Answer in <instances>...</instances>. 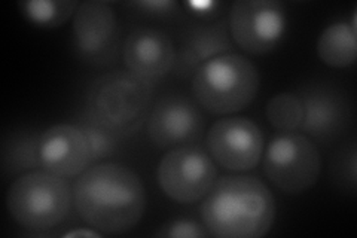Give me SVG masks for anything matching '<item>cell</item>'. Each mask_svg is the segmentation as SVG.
<instances>
[{
  "instance_id": "cell-19",
  "label": "cell",
  "mask_w": 357,
  "mask_h": 238,
  "mask_svg": "<svg viewBox=\"0 0 357 238\" xmlns=\"http://www.w3.org/2000/svg\"><path fill=\"white\" fill-rule=\"evenodd\" d=\"M265 113L274 128L290 133L301 128L304 119V106L299 96L280 93L268 100Z\"/></svg>"
},
{
  "instance_id": "cell-9",
  "label": "cell",
  "mask_w": 357,
  "mask_h": 238,
  "mask_svg": "<svg viewBox=\"0 0 357 238\" xmlns=\"http://www.w3.org/2000/svg\"><path fill=\"white\" fill-rule=\"evenodd\" d=\"M211 160L229 172H249L259 164L264 134L252 119L227 117L218 119L207 131Z\"/></svg>"
},
{
  "instance_id": "cell-7",
  "label": "cell",
  "mask_w": 357,
  "mask_h": 238,
  "mask_svg": "<svg viewBox=\"0 0 357 238\" xmlns=\"http://www.w3.org/2000/svg\"><path fill=\"white\" fill-rule=\"evenodd\" d=\"M213 160L195 146H178L160 161L156 177L164 194L176 202L191 204L203 200L216 182Z\"/></svg>"
},
{
  "instance_id": "cell-6",
  "label": "cell",
  "mask_w": 357,
  "mask_h": 238,
  "mask_svg": "<svg viewBox=\"0 0 357 238\" xmlns=\"http://www.w3.org/2000/svg\"><path fill=\"white\" fill-rule=\"evenodd\" d=\"M268 180L290 195H298L316 185L321 172L317 146L307 135L284 133L268 144L264 155Z\"/></svg>"
},
{
  "instance_id": "cell-11",
  "label": "cell",
  "mask_w": 357,
  "mask_h": 238,
  "mask_svg": "<svg viewBox=\"0 0 357 238\" xmlns=\"http://www.w3.org/2000/svg\"><path fill=\"white\" fill-rule=\"evenodd\" d=\"M199 105L183 94H165L155 103L148 118V135L161 149H174L199 139L206 119Z\"/></svg>"
},
{
  "instance_id": "cell-13",
  "label": "cell",
  "mask_w": 357,
  "mask_h": 238,
  "mask_svg": "<svg viewBox=\"0 0 357 238\" xmlns=\"http://www.w3.org/2000/svg\"><path fill=\"white\" fill-rule=\"evenodd\" d=\"M40 168L60 177H76L91 165V154L79 126L59 124L43 131L39 143Z\"/></svg>"
},
{
  "instance_id": "cell-14",
  "label": "cell",
  "mask_w": 357,
  "mask_h": 238,
  "mask_svg": "<svg viewBox=\"0 0 357 238\" xmlns=\"http://www.w3.org/2000/svg\"><path fill=\"white\" fill-rule=\"evenodd\" d=\"M234 47L236 43L231 36L228 20H219L211 24H194L182 33L173 70L176 76L183 79L194 76L204 63L231 54Z\"/></svg>"
},
{
  "instance_id": "cell-8",
  "label": "cell",
  "mask_w": 357,
  "mask_h": 238,
  "mask_svg": "<svg viewBox=\"0 0 357 238\" xmlns=\"http://www.w3.org/2000/svg\"><path fill=\"white\" fill-rule=\"evenodd\" d=\"M286 10L275 0H237L229 10V31L238 47L253 55L274 51L286 33Z\"/></svg>"
},
{
  "instance_id": "cell-24",
  "label": "cell",
  "mask_w": 357,
  "mask_h": 238,
  "mask_svg": "<svg viewBox=\"0 0 357 238\" xmlns=\"http://www.w3.org/2000/svg\"><path fill=\"white\" fill-rule=\"evenodd\" d=\"M102 237L103 234H100L98 231H82V230H79V231H73V232H67L64 237Z\"/></svg>"
},
{
  "instance_id": "cell-5",
  "label": "cell",
  "mask_w": 357,
  "mask_h": 238,
  "mask_svg": "<svg viewBox=\"0 0 357 238\" xmlns=\"http://www.w3.org/2000/svg\"><path fill=\"white\" fill-rule=\"evenodd\" d=\"M73 192L64 177L45 170L20 176L9 186L8 211L20 226L47 231L60 225L70 211Z\"/></svg>"
},
{
  "instance_id": "cell-3",
  "label": "cell",
  "mask_w": 357,
  "mask_h": 238,
  "mask_svg": "<svg viewBox=\"0 0 357 238\" xmlns=\"http://www.w3.org/2000/svg\"><path fill=\"white\" fill-rule=\"evenodd\" d=\"M152 93L153 82L130 70L100 75L86 88L85 117L118 137H127L146 118Z\"/></svg>"
},
{
  "instance_id": "cell-1",
  "label": "cell",
  "mask_w": 357,
  "mask_h": 238,
  "mask_svg": "<svg viewBox=\"0 0 357 238\" xmlns=\"http://www.w3.org/2000/svg\"><path fill=\"white\" fill-rule=\"evenodd\" d=\"M72 192L79 218L100 234L128 232L146 209V192L139 176L114 163L86 168L77 176Z\"/></svg>"
},
{
  "instance_id": "cell-4",
  "label": "cell",
  "mask_w": 357,
  "mask_h": 238,
  "mask_svg": "<svg viewBox=\"0 0 357 238\" xmlns=\"http://www.w3.org/2000/svg\"><path fill=\"white\" fill-rule=\"evenodd\" d=\"M259 89V73L244 55L225 54L204 63L192 76L197 103L213 115L244 110Z\"/></svg>"
},
{
  "instance_id": "cell-20",
  "label": "cell",
  "mask_w": 357,
  "mask_h": 238,
  "mask_svg": "<svg viewBox=\"0 0 357 238\" xmlns=\"http://www.w3.org/2000/svg\"><path fill=\"white\" fill-rule=\"evenodd\" d=\"M77 126L82 128L85 134L93 164L106 160V158L115 154L118 139H119L118 135H115L114 133H110L103 127H100L98 124L86 118L85 115L82 119H79V122H77Z\"/></svg>"
},
{
  "instance_id": "cell-23",
  "label": "cell",
  "mask_w": 357,
  "mask_h": 238,
  "mask_svg": "<svg viewBox=\"0 0 357 238\" xmlns=\"http://www.w3.org/2000/svg\"><path fill=\"white\" fill-rule=\"evenodd\" d=\"M134 8H139L144 15H151L155 18H165L177 14L178 5L176 2H136Z\"/></svg>"
},
{
  "instance_id": "cell-15",
  "label": "cell",
  "mask_w": 357,
  "mask_h": 238,
  "mask_svg": "<svg viewBox=\"0 0 357 238\" xmlns=\"http://www.w3.org/2000/svg\"><path fill=\"white\" fill-rule=\"evenodd\" d=\"M122 57L131 73L155 82L173 70L176 48L161 30L136 29L126 39Z\"/></svg>"
},
{
  "instance_id": "cell-18",
  "label": "cell",
  "mask_w": 357,
  "mask_h": 238,
  "mask_svg": "<svg viewBox=\"0 0 357 238\" xmlns=\"http://www.w3.org/2000/svg\"><path fill=\"white\" fill-rule=\"evenodd\" d=\"M79 5L76 0H59V2L33 0V2H20L18 8L31 24L43 29H55L75 17Z\"/></svg>"
},
{
  "instance_id": "cell-2",
  "label": "cell",
  "mask_w": 357,
  "mask_h": 238,
  "mask_svg": "<svg viewBox=\"0 0 357 238\" xmlns=\"http://www.w3.org/2000/svg\"><path fill=\"white\" fill-rule=\"evenodd\" d=\"M201 218L211 237L261 238L273 228L275 201L259 179L227 176L204 197Z\"/></svg>"
},
{
  "instance_id": "cell-22",
  "label": "cell",
  "mask_w": 357,
  "mask_h": 238,
  "mask_svg": "<svg viewBox=\"0 0 357 238\" xmlns=\"http://www.w3.org/2000/svg\"><path fill=\"white\" fill-rule=\"evenodd\" d=\"M156 237L164 238H207L210 237L206 226H201L194 221H173L164 225L162 228L155 234Z\"/></svg>"
},
{
  "instance_id": "cell-12",
  "label": "cell",
  "mask_w": 357,
  "mask_h": 238,
  "mask_svg": "<svg viewBox=\"0 0 357 238\" xmlns=\"http://www.w3.org/2000/svg\"><path fill=\"white\" fill-rule=\"evenodd\" d=\"M304 119L301 130L320 143L337 140L349 128L351 105L340 88L331 84H308L301 89Z\"/></svg>"
},
{
  "instance_id": "cell-10",
  "label": "cell",
  "mask_w": 357,
  "mask_h": 238,
  "mask_svg": "<svg viewBox=\"0 0 357 238\" xmlns=\"http://www.w3.org/2000/svg\"><path fill=\"white\" fill-rule=\"evenodd\" d=\"M119 27L115 10L106 2H84L73 17L75 48L82 61L106 66L118 51Z\"/></svg>"
},
{
  "instance_id": "cell-16",
  "label": "cell",
  "mask_w": 357,
  "mask_h": 238,
  "mask_svg": "<svg viewBox=\"0 0 357 238\" xmlns=\"http://www.w3.org/2000/svg\"><path fill=\"white\" fill-rule=\"evenodd\" d=\"M319 59L335 69H345L356 61L357 40H356V15L351 24L335 22L325 30L317 40Z\"/></svg>"
},
{
  "instance_id": "cell-21",
  "label": "cell",
  "mask_w": 357,
  "mask_h": 238,
  "mask_svg": "<svg viewBox=\"0 0 357 238\" xmlns=\"http://www.w3.org/2000/svg\"><path fill=\"white\" fill-rule=\"evenodd\" d=\"M356 143L351 142L349 146L342 147V151L337 154V158L332 163V174L335 182L345 191H356L357 186V160H356Z\"/></svg>"
},
{
  "instance_id": "cell-17",
  "label": "cell",
  "mask_w": 357,
  "mask_h": 238,
  "mask_svg": "<svg viewBox=\"0 0 357 238\" xmlns=\"http://www.w3.org/2000/svg\"><path fill=\"white\" fill-rule=\"evenodd\" d=\"M40 135L31 130H14L2 142V168L5 174H20L40 167Z\"/></svg>"
}]
</instances>
